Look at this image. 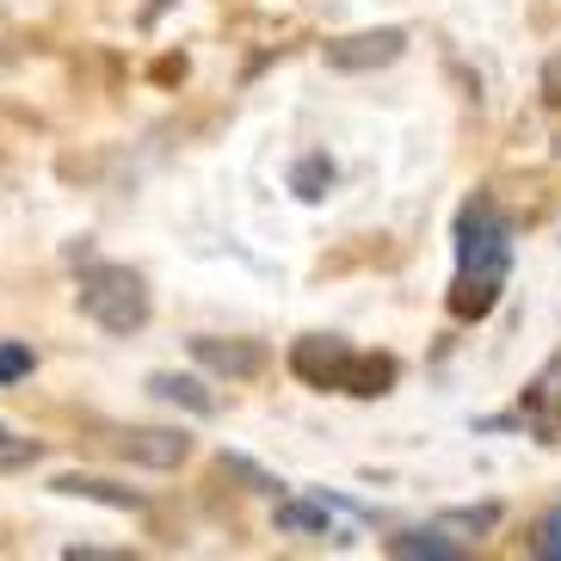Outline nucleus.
I'll return each mask as SVG.
<instances>
[{
  "mask_svg": "<svg viewBox=\"0 0 561 561\" xmlns=\"http://www.w3.org/2000/svg\"><path fill=\"white\" fill-rule=\"evenodd\" d=\"M512 265V222L494 210V198L462 204L457 216V284H450V314L457 321H481L500 302Z\"/></svg>",
  "mask_w": 561,
  "mask_h": 561,
  "instance_id": "nucleus-1",
  "label": "nucleus"
},
{
  "mask_svg": "<svg viewBox=\"0 0 561 561\" xmlns=\"http://www.w3.org/2000/svg\"><path fill=\"white\" fill-rule=\"evenodd\" d=\"M290 370L314 389H340V396H389V382H396V358H377V352H352L346 340H333V333H309L297 340L290 352Z\"/></svg>",
  "mask_w": 561,
  "mask_h": 561,
  "instance_id": "nucleus-2",
  "label": "nucleus"
},
{
  "mask_svg": "<svg viewBox=\"0 0 561 561\" xmlns=\"http://www.w3.org/2000/svg\"><path fill=\"white\" fill-rule=\"evenodd\" d=\"M81 309L100 321L105 333H136L149 321V284L130 265H87L81 272Z\"/></svg>",
  "mask_w": 561,
  "mask_h": 561,
  "instance_id": "nucleus-3",
  "label": "nucleus"
},
{
  "mask_svg": "<svg viewBox=\"0 0 561 561\" xmlns=\"http://www.w3.org/2000/svg\"><path fill=\"white\" fill-rule=\"evenodd\" d=\"M401 50H408V32H401V25H377V32L333 37L321 56H328V68H340V75H364V68H389Z\"/></svg>",
  "mask_w": 561,
  "mask_h": 561,
  "instance_id": "nucleus-4",
  "label": "nucleus"
},
{
  "mask_svg": "<svg viewBox=\"0 0 561 561\" xmlns=\"http://www.w3.org/2000/svg\"><path fill=\"white\" fill-rule=\"evenodd\" d=\"M105 445L117 457L142 462V469H180L192 457V438L185 432H167V426H124V432H105Z\"/></svg>",
  "mask_w": 561,
  "mask_h": 561,
  "instance_id": "nucleus-5",
  "label": "nucleus"
},
{
  "mask_svg": "<svg viewBox=\"0 0 561 561\" xmlns=\"http://www.w3.org/2000/svg\"><path fill=\"white\" fill-rule=\"evenodd\" d=\"M192 358H198L204 370H216V377H229V382H253L265 370L260 340H216V333H204V340H192Z\"/></svg>",
  "mask_w": 561,
  "mask_h": 561,
  "instance_id": "nucleus-6",
  "label": "nucleus"
},
{
  "mask_svg": "<svg viewBox=\"0 0 561 561\" xmlns=\"http://www.w3.org/2000/svg\"><path fill=\"white\" fill-rule=\"evenodd\" d=\"M50 488L68 494V500H100V506H112V512H142L149 506L136 488H117V481H105V476H56Z\"/></svg>",
  "mask_w": 561,
  "mask_h": 561,
  "instance_id": "nucleus-7",
  "label": "nucleus"
},
{
  "mask_svg": "<svg viewBox=\"0 0 561 561\" xmlns=\"http://www.w3.org/2000/svg\"><path fill=\"white\" fill-rule=\"evenodd\" d=\"M278 530L284 537H340L328 500H278Z\"/></svg>",
  "mask_w": 561,
  "mask_h": 561,
  "instance_id": "nucleus-8",
  "label": "nucleus"
},
{
  "mask_svg": "<svg viewBox=\"0 0 561 561\" xmlns=\"http://www.w3.org/2000/svg\"><path fill=\"white\" fill-rule=\"evenodd\" d=\"M389 556H401V561H462V543H450L445 530H401V537H389Z\"/></svg>",
  "mask_w": 561,
  "mask_h": 561,
  "instance_id": "nucleus-9",
  "label": "nucleus"
},
{
  "mask_svg": "<svg viewBox=\"0 0 561 561\" xmlns=\"http://www.w3.org/2000/svg\"><path fill=\"white\" fill-rule=\"evenodd\" d=\"M149 396L180 401V408H192V413H216V396L204 389L198 377H173V370H161V377H149Z\"/></svg>",
  "mask_w": 561,
  "mask_h": 561,
  "instance_id": "nucleus-10",
  "label": "nucleus"
},
{
  "mask_svg": "<svg viewBox=\"0 0 561 561\" xmlns=\"http://www.w3.org/2000/svg\"><path fill=\"white\" fill-rule=\"evenodd\" d=\"M328 180H333V167H328V154H302L297 161V173H290V185H297V198H321L328 192Z\"/></svg>",
  "mask_w": 561,
  "mask_h": 561,
  "instance_id": "nucleus-11",
  "label": "nucleus"
},
{
  "mask_svg": "<svg viewBox=\"0 0 561 561\" xmlns=\"http://www.w3.org/2000/svg\"><path fill=\"white\" fill-rule=\"evenodd\" d=\"M530 556H543V561H561V506L537 518V530H530Z\"/></svg>",
  "mask_w": 561,
  "mask_h": 561,
  "instance_id": "nucleus-12",
  "label": "nucleus"
},
{
  "mask_svg": "<svg viewBox=\"0 0 561 561\" xmlns=\"http://www.w3.org/2000/svg\"><path fill=\"white\" fill-rule=\"evenodd\" d=\"M32 346H19V340H0V382H19V377H32Z\"/></svg>",
  "mask_w": 561,
  "mask_h": 561,
  "instance_id": "nucleus-13",
  "label": "nucleus"
},
{
  "mask_svg": "<svg viewBox=\"0 0 561 561\" xmlns=\"http://www.w3.org/2000/svg\"><path fill=\"white\" fill-rule=\"evenodd\" d=\"M222 469H229V476H241V481H253V494H278V481L265 476V469H253L248 457H222Z\"/></svg>",
  "mask_w": 561,
  "mask_h": 561,
  "instance_id": "nucleus-14",
  "label": "nucleus"
},
{
  "mask_svg": "<svg viewBox=\"0 0 561 561\" xmlns=\"http://www.w3.org/2000/svg\"><path fill=\"white\" fill-rule=\"evenodd\" d=\"M445 525H462V530H494V525H500V506H476V512H450Z\"/></svg>",
  "mask_w": 561,
  "mask_h": 561,
  "instance_id": "nucleus-15",
  "label": "nucleus"
},
{
  "mask_svg": "<svg viewBox=\"0 0 561 561\" xmlns=\"http://www.w3.org/2000/svg\"><path fill=\"white\" fill-rule=\"evenodd\" d=\"M32 457H44V445H13V432L0 426V462H32Z\"/></svg>",
  "mask_w": 561,
  "mask_h": 561,
  "instance_id": "nucleus-16",
  "label": "nucleus"
},
{
  "mask_svg": "<svg viewBox=\"0 0 561 561\" xmlns=\"http://www.w3.org/2000/svg\"><path fill=\"white\" fill-rule=\"evenodd\" d=\"M62 556L68 561H124V549H81L75 543V549H62Z\"/></svg>",
  "mask_w": 561,
  "mask_h": 561,
  "instance_id": "nucleus-17",
  "label": "nucleus"
},
{
  "mask_svg": "<svg viewBox=\"0 0 561 561\" xmlns=\"http://www.w3.org/2000/svg\"><path fill=\"white\" fill-rule=\"evenodd\" d=\"M549 100H561V56L549 62Z\"/></svg>",
  "mask_w": 561,
  "mask_h": 561,
  "instance_id": "nucleus-18",
  "label": "nucleus"
},
{
  "mask_svg": "<svg viewBox=\"0 0 561 561\" xmlns=\"http://www.w3.org/2000/svg\"><path fill=\"white\" fill-rule=\"evenodd\" d=\"M556 154H561V136H556Z\"/></svg>",
  "mask_w": 561,
  "mask_h": 561,
  "instance_id": "nucleus-19",
  "label": "nucleus"
}]
</instances>
